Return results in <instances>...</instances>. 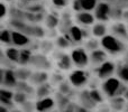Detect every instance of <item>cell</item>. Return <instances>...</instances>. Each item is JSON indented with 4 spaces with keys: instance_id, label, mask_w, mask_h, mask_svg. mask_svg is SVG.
<instances>
[{
    "instance_id": "f907efd6",
    "label": "cell",
    "mask_w": 128,
    "mask_h": 112,
    "mask_svg": "<svg viewBox=\"0 0 128 112\" xmlns=\"http://www.w3.org/2000/svg\"><path fill=\"white\" fill-rule=\"evenodd\" d=\"M99 112H109V110H100Z\"/></svg>"
},
{
    "instance_id": "e575fe53",
    "label": "cell",
    "mask_w": 128,
    "mask_h": 112,
    "mask_svg": "<svg viewBox=\"0 0 128 112\" xmlns=\"http://www.w3.org/2000/svg\"><path fill=\"white\" fill-rule=\"evenodd\" d=\"M40 53L48 55L54 49V43L51 42V40H44V42H42V44L40 45Z\"/></svg>"
},
{
    "instance_id": "f6af8a7d",
    "label": "cell",
    "mask_w": 128,
    "mask_h": 112,
    "mask_svg": "<svg viewBox=\"0 0 128 112\" xmlns=\"http://www.w3.org/2000/svg\"><path fill=\"white\" fill-rule=\"evenodd\" d=\"M0 112H10V111H9V109L7 108V107L0 106Z\"/></svg>"
},
{
    "instance_id": "836d02e7",
    "label": "cell",
    "mask_w": 128,
    "mask_h": 112,
    "mask_svg": "<svg viewBox=\"0 0 128 112\" xmlns=\"http://www.w3.org/2000/svg\"><path fill=\"white\" fill-rule=\"evenodd\" d=\"M27 100H29V95L26 94V93H24V92L16 91L15 94H14V102H15V104L22 106V104H24Z\"/></svg>"
},
{
    "instance_id": "83f0119b",
    "label": "cell",
    "mask_w": 128,
    "mask_h": 112,
    "mask_svg": "<svg viewBox=\"0 0 128 112\" xmlns=\"http://www.w3.org/2000/svg\"><path fill=\"white\" fill-rule=\"evenodd\" d=\"M0 43L6 46H12V30L9 28H2L0 30Z\"/></svg>"
},
{
    "instance_id": "7c38bea8",
    "label": "cell",
    "mask_w": 128,
    "mask_h": 112,
    "mask_svg": "<svg viewBox=\"0 0 128 112\" xmlns=\"http://www.w3.org/2000/svg\"><path fill=\"white\" fill-rule=\"evenodd\" d=\"M55 64L61 72L71 71V68H72V66H73V62H72V58H71V55L70 54L63 53V52L55 54Z\"/></svg>"
},
{
    "instance_id": "d6a6232c",
    "label": "cell",
    "mask_w": 128,
    "mask_h": 112,
    "mask_svg": "<svg viewBox=\"0 0 128 112\" xmlns=\"http://www.w3.org/2000/svg\"><path fill=\"white\" fill-rule=\"evenodd\" d=\"M50 83L52 84L53 86H58L62 82H64V75L61 72H54L50 75Z\"/></svg>"
},
{
    "instance_id": "9a60e30c",
    "label": "cell",
    "mask_w": 128,
    "mask_h": 112,
    "mask_svg": "<svg viewBox=\"0 0 128 112\" xmlns=\"http://www.w3.org/2000/svg\"><path fill=\"white\" fill-rule=\"evenodd\" d=\"M48 81H50V74L47 73V71L36 70V71H33L32 76L28 82L30 84H33L34 86H40Z\"/></svg>"
},
{
    "instance_id": "603a6c76",
    "label": "cell",
    "mask_w": 128,
    "mask_h": 112,
    "mask_svg": "<svg viewBox=\"0 0 128 112\" xmlns=\"http://www.w3.org/2000/svg\"><path fill=\"white\" fill-rule=\"evenodd\" d=\"M53 90H54V86L52 85L50 82H46V83H44L36 88V97H37L38 99L47 98L53 93Z\"/></svg>"
},
{
    "instance_id": "74e56055",
    "label": "cell",
    "mask_w": 128,
    "mask_h": 112,
    "mask_svg": "<svg viewBox=\"0 0 128 112\" xmlns=\"http://www.w3.org/2000/svg\"><path fill=\"white\" fill-rule=\"evenodd\" d=\"M90 95H91V98L94 100V102H97L98 104L104 102V97H102V93L100 92L98 89H92V90H90Z\"/></svg>"
},
{
    "instance_id": "11a10c76",
    "label": "cell",
    "mask_w": 128,
    "mask_h": 112,
    "mask_svg": "<svg viewBox=\"0 0 128 112\" xmlns=\"http://www.w3.org/2000/svg\"><path fill=\"white\" fill-rule=\"evenodd\" d=\"M127 27H128V25H127Z\"/></svg>"
},
{
    "instance_id": "44dd1931",
    "label": "cell",
    "mask_w": 128,
    "mask_h": 112,
    "mask_svg": "<svg viewBox=\"0 0 128 112\" xmlns=\"http://www.w3.org/2000/svg\"><path fill=\"white\" fill-rule=\"evenodd\" d=\"M6 58H8L9 61H11L12 63L18 64L19 62V57H20V48L17 46H7L4 52L2 53Z\"/></svg>"
},
{
    "instance_id": "7bdbcfd3",
    "label": "cell",
    "mask_w": 128,
    "mask_h": 112,
    "mask_svg": "<svg viewBox=\"0 0 128 112\" xmlns=\"http://www.w3.org/2000/svg\"><path fill=\"white\" fill-rule=\"evenodd\" d=\"M122 21H124L126 25H128V9H125L122 11Z\"/></svg>"
},
{
    "instance_id": "c3c4849f",
    "label": "cell",
    "mask_w": 128,
    "mask_h": 112,
    "mask_svg": "<svg viewBox=\"0 0 128 112\" xmlns=\"http://www.w3.org/2000/svg\"><path fill=\"white\" fill-rule=\"evenodd\" d=\"M100 1H107V2H110V3H112L115 0H100Z\"/></svg>"
},
{
    "instance_id": "b9f144b4",
    "label": "cell",
    "mask_w": 128,
    "mask_h": 112,
    "mask_svg": "<svg viewBox=\"0 0 128 112\" xmlns=\"http://www.w3.org/2000/svg\"><path fill=\"white\" fill-rule=\"evenodd\" d=\"M74 112H91V110H88V109L83 108L82 106H76L75 104V108H74Z\"/></svg>"
},
{
    "instance_id": "cb8c5ba5",
    "label": "cell",
    "mask_w": 128,
    "mask_h": 112,
    "mask_svg": "<svg viewBox=\"0 0 128 112\" xmlns=\"http://www.w3.org/2000/svg\"><path fill=\"white\" fill-rule=\"evenodd\" d=\"M15 90L26 93L29 97H30V95H36V89L34 88L33 84H30L28 81H18L17 86H16Z\"/></svg>"
},
{
    "instance_id": "7402d4cb",
    "label": "cell",
    "mask_w": 128,
    "mask_h": 112,
    "mask_svg": "<svg viewBox=\"0 0 128 112\" xmlns=\"http://www.w3.org/2000/svg\"><path fill=\"white\" fill-rule=\"evenodd\" d=\"M32 73H33V70L27 67V66L19 65L18 67L15 68V74L18 81H29V79L32 76Z\"/></svg>"
},
{
    "instance_id": "3957f363",
    "label": "cell",
    "mask_w": 128,
    "mask_h": 112,
    "mask_svg": "<svg viewBox=\"0 0 128 112\" xmlns=\"http://www.w3.org/2000/svg\"><path fill=\"white\" fill-rule=\"evenodd\" d=\"M90 75L84 68H76L74 71H71L68 74V82L75 89H82L89 83Z\"/></svg>"
},
{
    "instance_id": "d590c367",
    "label": "cell",
    "mask_w": 128,
    "mask_h": 112,
    "mask_svg": "<svg viewBox=\"0 0 128 112\" xmlns=\"http://www.w3.org/2000/svg\"><path fill=\"white\" fill-rule=\"evenodd\" d=\"M58 92L62 93V94L70 95L71 93H72V85H71V83L68 82V80L62 82V83L58 86Z\"/></svg>"
},
{
    "instance_id": "ffe728a7",
    "label": "cell",
    "mask_w": 128,
    "mask_h": 112,
    "mask_svg": "<svg viewBox=\"0 0 128 112\" xmlns=\"http://www.w3.org/2000/svg\"><path fill=\"white\" fill-rule=\"evenodd\" d=\"M30 43V38L29 36H27L26 34L22 33L19 30L12 29V44L14 46H17L19 48L22 47H27Z\"/></svg>"
},
{
    "instance_id": "d4e9b609",
    "label": "cell",
    "mask_w": 128,
    "mask_h": 112,
    "mask_svg": "<svg viewBox=\"0 0 128 112\" xmlns=\"http://www.w3.org/2000/svg\"><path fill=\"white\" fill-rule=\"evenodd\" d=\"M33 55H34L33 51H32L30 48H28V47H22V48H20V57H19L18 65H22V66L29 65Z\"/></svg>"
},
{
    "instance_id": "6da1fadb",
    "label": "cell",
    "mask_w": 128,
    "mask_h": 112,
    "mask_svg": "<svg viewBox=\"0 0 128 112\" xmlns=\"http://www.w3.org/2000/svg\"><path fill=\"white\" fill-rule=\"evenodd\" d=\"M100 43H101V47L109 55H119L125 53L127 49L126 43L114 36L112 34H108L102 37L100 39Z\"/></svg>"
},
{
    "instance_id": "f546056e",
    "label": "cell",
    "mask_w": 128,
    "mask_h": 112,
    "mask_svg": "<svg viewBox=\"0 0 128 112\" xmlns=\"http://www.w3.org/2000/svg\"><path fill=\"white\" fill-rule=\"evenodd\" d=\"M117 77L124 83H128V64L126 63H120L119 65H117Z\"/></svg>"
},
{
    "instance_id": "484cf974",
    "label": "cell",
    "mask_w": 128,
    "mask_h": 112,
    "mask_svg": "<svg viewBox=\"0 0 128 112\" xmlns=\"http://www.w3.org/2000/svg\"><path fill=\"white\" fill-rule=\"evenodd\" d=\"M55 102H56V106H58V108L60 111L65 110L71 103L68 95L62 94V93H60V92H58L55 94Z\"/></svg>"
},
{
    "instance_id": "7dc6e473",
    "label": "cell",
    "mask_w": 128,
    "mask_h": 112,
    "mask_svg": "<svg viewBox=\"0 0 128 112\" xmlns=\"http://www.w3.org/2000/svg\"><path fill=\"white\" fill-rule=\"evenodd\" d=\"M10 112H24L22 110H18V109H12V110H10Z\"/></svg>"
},
{
    "instance_id": "60d3db41",
    "label": "cell",
    "mask_w": 128,
    "mask_h": 112,
    "mask_svg": "<svg viewBox=\"0 0 128 112\" xmlns=\"http://www.w3.org/2000/svg\"><path fill=\"white\" fill-rule=\"evenodd\" d=\"M52 3L55 7H58V8H64V7L68 6V0H52Z\"/></svg>"
},
{
    "instance_id": "52a82bcc",
    "label": "cell",
    "mask_w": 128,
    "mask_h": 112,
    "mask_svg": "<svg viewBox=\"0 0 128 112\" xmlns=\"http://www.w3.org/2000/svg\"><path fill=\"white\" fill-rule=\"evenodd\" d=\"M0 82H1L2 88L6 89H16L18 83V80L16 77L15 74V70L12 68H1V72H0Z\"/></svg>"
},
{
    "instance_id": "30bf717a",
    "label": "cell",
    "mask_w": 128,
    "mask_h": 112,
    "mask_svg": "<svg viewBox=\"0 0 128 112\" xmlns=\"http://www.w3.org/2000/svg\"><path fill=\"white\" fill-rule=\"evenodd\" d=\"M110 34L122 39V42L128 43V27L124 21H115L109 27Z\"/></svg>"
},
{
    "instance_id": "f5cc1de1",
    "label": "cell",
    "mask_w": 128,
    "mask_h": 112,
    "mask_svg": "<svg viewBox=\"0 0 128 112\" xmlns=\"http://www.w3.org/2000/svg\"><path fill=\"white\" fill-rule=\"evenodd\" d=\"M2 1H6V2H8V1H11V0H2Z\"/></svg>"
},
{
    "instance_id": "ab89813d",
    "label": "cell",
    "mask_w": 128,
    "mask_h": 112,
    "mask_svg": "<svg viewBox=\"0 0 128 112\" xmlns=\"http://www.w3.org/2000/svg\"><path fill=\"white\" fill-rule=\"evenodd\" d=\"M112 4L118 7V8L122 9V10L128 9V0H115V1L112 2Z\"/></svg>"
},
{
    "instance_id": "9c48e42d",
    "label": "cell",
    "mask_w": 128,
    "mask_h": 112,
    "mask_svg": "<svg viewBox=\"0 0 128 112\" xmlns=\"http://www.w3.org/2000/svg\"><path fill=\"white\" fill-rule=\"evenodd\" d=\"M74 20L76 22V25L83 27V28H91L92 25L97 21L94 13L92 11H79V12H75Z\"/></svg>"
},
{
    "instance_id": "8992f818",
    "label": "cell",
    "mask_w": 128,
    "mask_h": 112,
    "mask_svg": "<svg viewBox=\"0 0 128 112\" xmlns=\"http://www.w3.org/2000/svg\"><path fill=\"white\" fill-rule=\"evenodd\" d=\"M29 65L35 70L40 71H50L52 68V61L48 58L46 54L43 53H35L30 59Z\"/></svg>"
},
{
    "instance_id": "d6986e66",
    "label": "cell",
    "mask_w": 128,
    "mask_h": 112,
    "mask_svg": "<svg viewBox=\"0 0 128 112\" xmlns=\"http://www.w3.org/2000/svg\"><path fill=\"white\" fill-rule=\"evenodd\" d=\"M56 106L55 99H52L51 97L38 99L36 101V111L37 112H50Z\"/></svg>"
},
{
    "instance_id": "f35d334b",
    "label": "cell",
    "mask_w": 128,
    "mask_h": 112,
    "mask_svg": "<svg viewBox=\"0 0 128 112\" xmlns=\"http://www.w3.org/2000/svg\"><path fill=\"white\" fill-rule=\"evenodd\" d=\"M9 12H10V9H9L8 4L6 3V1H2L0 2V19L4 20L6 19V17L9 15Z\"/></svg>"
},
{
    "instance_id": "2e32d148",
    "label": "cell",
    "mask_w": 128,
    "mask_h": 112,
    "mask_svg": "<svg viewBox=\"0 0 128 112\" xmlns=\"http://www.w3.org/2000/svg\"><path fill=\"white\" fill-rule=\"evenodd\" d=\"M14 94H15V92H12L10 89L1 88V90H0V102H1V106L7 107L10 110L15 109Z\"/></svg>"
},
{
    "instance_id": "bcb514c9",
    "label": "cell",
    "mask_w": 128,
    "mask_h": 112,
    "mask_svg": "<svg viewBox=\"0 0 128 112\" xmlns=\"http://www.w3.org/2000/svg\"><path fill=\"white\" fill-rule=\"evenodd\" d=\"M124 98L126 99V101H128V90L125 92V94H124Z\"/></svg>"
},
{
    "instance_id": "816d5d0a",
    "label": "cell",
    "mask_w": 128,
    "mask_h": 112,
    "mask_svg": "<svg viewBox=\"0 0 128 112\" xmlns=\"http://www.w3.org/2000/svg\"><path fill=\"white\" fill-rule=\"evenodd\" d=\"M125 109H126V112H128V104H126V108Z\"/></svg>"
},
{
    "instance_id": "ba28073f",
    "label": "cell",
    "mask_w": 128,
    "mask_h": 112,
    "mask_svg": "<svg viewBox=\"0 0 128 112\" xmlns=\"http://www.w3.org/2000/svg\"><path fill=\"white\" fill-rule=\"evenodd\" d=\"M93 70H94V73H96L98 79L107 80V79H109V77H111L116 73L117 66H116V64L114 63V62H111L108 59V61H106L100 66L93 68Z\"/></svg>"
},
{
    "instance_id": "ee69618b",
    "label": "cell",
    "mask_w": 128,
    "mask_h": 112,
    "mask_svg": "<svg viewBox=\"0 0 128 112\" xmlns=\"http://www.w3.org/2000/svg\"><path fill=\"white\" fill-rule=\"evenodd\" d=\"M74 108H75V104L71 102L70 106H68V108L65 109V110H63V111H61V112H74Z\"/></svg>"
},
{
    "instance_id": "7a4b0ae2",
    "label": "cell",
    "mask_w": 128,
    "mask_h": 112,
    "mask_svg": "<svg viewBox=\"0 0 128 112\" xmlns=\"http://www.w3.org/2000/svg\"><path fill=\"white\" fill-rule=\"evenodd\" d=\"M71 58H72L73 65L76 66L78 68H86L90 65V57H89V52L86 49V47L78 46L71 51L70 53Z\"/></svg>"
},
{
    "instance_id": "5bb4252c",
    "label": "cell",
    "mask_w": 128,
    "mask_h": 112,
    "mask_svg": "<svg viewBox=\"0 0 128 112\" xmlns=\"http://www.w3.org/2000/svg\"><path fill=\"white\" fill-rule=\"evenodd\" d=\"M86 28H83V27L79 26V25H73L66 34L68 35V37L71 38V40L73 43H81L82 40L90 37V36H88L86 34Z\"/></svg>"
},
{
    "instance_id": "5b68a950",
    "label": "cell",
    "mask_w": 128,
    "mask_h": 112,
    "mask_svg": "<svg viewBox=\"0 0 128 112\" xmlns=\"http://www.w3.org/2000/svg\"><path fill=\"white\" fill-rule=\"evenodd\" d=\"M111 10H112V4L110 2L100 1L99 0L94 11H93L97 21H109L111 19Z\"/></svg>"
},
{
    "instance_id": "8d00e7d4",
    "label": "cell",
    "mask_w": 128,
    "mask_h": 112,
    "mask_svg": "<svg viewBox=\"0 0 128 112\" xmlns=\"http://www.w3.org/2000/svg\"><path fill=\"white\" fill-rule=\"evenodd\" d=\"M20 107H22V110L24 112H35L36 111V102H33L32 100H27Z\"/></svg>"
},
{
    "instance_id": "4316f807",
    "label": "cell",
    "mask_w": 128,
    "mask_h": 112,
    "mask_svg": "<svg viewBox=\"0 0 128 112\" xmlns=\"http://www.w3.org/2000/svg\"><path fill=\"white\" fill-rule=\"evenodd\" d=\"M109 104H110V108L112 110L119 112L122 111V109L126 108V99L124 97H115L111 98L110 101H109Z\"/></svg>"
},
{
    "instance_id": "e0dca14e",
    "label": "cell",
    "mask_w": 128,
    "mask_h": 112,
    "mask_svg": "<svg viewBox=\"0 0 128 112\" xmlns=\"http://www.w3.org/2000/svg\"><path fill=\"white\" fill-rule=\"evenodd\" d=\"M90 30H91V36L98 38V39H101L102 37H104L106 35L109 34V27L107 25V22L96 21L90 28Z\"/></svg>"
},
{
    "instance_id": "277c9868",
    "label": "cell",
    "mask_w": 128,
    "mask_h": 112,
    "mask_svg": "<svg viewBox=\"0 0 128 112\" xmlns=\"http://www.w3.org/2000/svg\"><path fill=\"white\" fill-rule=\"evenodd\" d=\"M120 86H122V81L118 77L111 76L107 80H104V82L101 84V90L106 97L111 99V98L117 97Z\"/></svg>"
},
{
    "instance_id": "4dcf8cb0",
    "label": "cell",
    "mask_w": 128,
    "mask_h": 112,
    "mask_svg": "<svg viewBox=\"0 0 128 112\" xmlns=\"http://www.w3.org/2000/svg\"><path fill=\"white\" fill-rule=\"evenodd\" d=\"M55 44L60 49H66L71 46L72 40H71V38L68 37V34H64V35H60L58 37H56Z\"/></svg>"
},
{
    "instance_id": "ac0fdd59",
    "label": "cell",
    "mask_w": 128,
    "mask_h": 112,
    "mask_svg": "<svg viewBox=\"0 0 128 112\" xmlns=\"http://www.w3.org/2000/svg\"><path fill=\"white\" fill-rule=\"evenodd\" d=\"M79 102L80 106H82L88 110H93L98 106L97 102H94V100L91 98L90 90H82L79 93Z\"/></svg>"
},
{
    "instance_id": "4fadbf2b",
    "label": "cell",
    "mask_w": 128,
    "mask_h": 112,
    "mask_svg": "<svg viewBox=\"0 0 128 112\" xmlns=\"http://www.w3.org/2000/svg\"><path fill=\"white\" fill-rule=\"evenodd\" d=\"M99 0H73L72 9L75 12L79 11H94Z\"/></svg>"
},
{
    "instance_id": "681fc988",
    "label": "cell",
    "mask_w": 128,
    "mask_h": 112,
    "mask_svg": "<svg viewBox=\"0 0 128 112\" xmlns=\"http://www.w3.org/2000/svg\"><path fill=\"white\" fill-rule=\"evenodd\" d=\"M20 1H24V2H29V1H33V0H20Z\"/></svg>"
},
{
    "instance_id": "1f68e13d",
    "label": "cell",
    "mask_w": 128,
    "mask_h": 112,
    "mask_svg": "<svg viewBox=\"0 0 128 112\" xmlns=\"http://www.w3.org/2000/svg\"><path fill=\"white\" fill-rule=\"evenodd\" d=\"M86 49L90 53L92 51H96L98 48H101V43H100V39L93 37V36H90L89 38H86Z\"/></svg>"
},
{
    "instance_id": "f1b7e54d",
    "label": "cell",
    "mask_w": 128,
    "mask_h": 112,
    "mask_svg": "<svg viewBox=\"0 0 128 112\" xmlns=\"http://www.w3.org/2000/svg\"><path fill=\"white\" fill-rule=\"evenodd\" d=\"M44 22H45L46 28L54 29L60 25V18H58V16H56V15H54L53 12H51V13H47V15L45 16Z\"/></svg>"
},
{
    "instance_id": "8fae6325",
    "label": "cell",
    "mask_w": 128,
    "mask_h": 112,
    "mask_svg": "<svg viewBox=\"0 0 128 112\" xmlns=\"http://www.w3.org/2000/svg\"><path fill=\"white\" fill-rule=\"evenodd\" d=\"M109 54L104 51V48H98L96 51H92L89 53V57H90V65L93 68L100 66L102 63H104L106 61H108Z\"/></svg>"
},
{
    "instance_id": "db71d44e",
    "label": "cell",
    "mask_w": 128,
    "mask_h": 112,
    "mask_svg": "<svg viewBox=\"0 0 128 112\" xmlns=\"http://www.w3.org/2000/svg\"><path fill=\"white\" fill-rule=\"evenodd\" d=\"M53 112H61V111H53Z\"/></svg>"
}]
</instances>
